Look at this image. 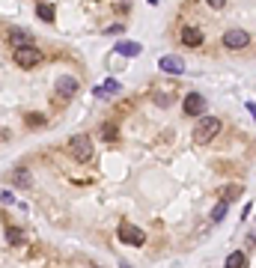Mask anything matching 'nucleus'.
I'll use <instances>...</instances> for the list:
<instances>
[{
  "label": "nucleus",
  "instance_id": "nucleus-20",
  "mask_svg": "<svg viewBox=\"0 0 256 268\" xmlns=\"http://www.w3.org/2000/svg\"><path fill=\"white\" fill-rule=\"evenodd\" d=\"M247 110H250V113H253V116H256V105H247Z\"/></svg>",
  "mask_w": 256,
  "mask_h": 268
},
{
  "label": "nucleus",
  "instance_id": "nucleus-13",
  "mask_svg": "<svg viewBox=\"0 0 256 268\" xmlns=\"http://www.w3.org/2000/svg\"><path fill=\"white\" fill-rule=\"evenodd\" d=\"M244 265H247V256H244V253H239V250L226 256V268H244Z\"/></svg>",
  "mask_w": 256,
  "mask_h": 268
},
{
  "label": "nucleus",
  "instance_id": "nucleus-3",
  "mask_svg": "<svg viewBox=\"0 0 256 268\" xmlns=\"http://www.w3.org/2000/svg\"><path fill=\"white\" fill-rule=\"evenodd\" d=\"M68 152H72V158H78V161H89L92 158V143H89L86 134H75L68 140Z\"/></svg>",
  "mask_w": 256,
  "mask_h": 268
},
{
  "label": "nucleus",
  "instance_id": "nucleus-8",
  "mask_svg": "<svg viewBox=\"0 0 256 268\" xmlns=\"http://www.w3.org/2000/svg\"><path fill=\"white\" fill-rule=\"evenodd\" d=\"M182 42H185L188 48H197V45H203V33H200L197 27H185V30H182Z\"/></svg>",
  "mask_w": 256,
  "mask_h": 268
},
{
  "label": "nucleus",
  "instance_id": "nucleus-5",
  "mask_svg": "<svg viewBox=\"0 0 256 268\" xmlns=\"http://www.w3.org/2000/svg\"><path fill=\"white\" fill-rule=\"evenodd\" d=\"M223 45L239 51L244 45H250V33H244V30H226V33H223Z\"/></svg>",
  "mask_w": 256,
  "mask_h": 268
},
{
  "label": "nucleus",
  "instance_id": "nucleus-15",
  "mask_svg": "<svg viewBox=\"0 0 256 268\" xmlns=\"http://www.w3.org/2000/svg\"><path fill=\"white\" fill-rule=\"evenodd\" d=\"M226 209H229V200H221V203L215 206V212H212V221H221L223 214H226Z\"/></svg>",
  "mask_w": 256,
  "mask_h": 268
},
{
  "label": "nucleus",
  "instance_id": "nucleus-10",
  "mask_svg": "<svg viewBox=\"0 0 256 268\" xmlns=\"http://www.w3.org/2000/svg\"><path fill=\"white\" fill-rule=\"evenodd\" d=\"M12 182H15L18 188H27V185H30V170H27V167H15V170H12Z\"/></svg>",
  "mask_w": 256,
  "mask_h": 268
},
{
  "label": "nucleus",
  "instance_id": "nucleus-6",
  "mask_svg": "<svg viewBox=\"0 0 256 268\" xmlns=\"http://www.w3.org/2000/svg\"><path fill=\"white\" fill-rule=\"evenodd\" d=\"M182 110H185L188 116H200V113H203V95H200V92H188L185 102H182Z\"/></svg>",
  "mask_w": 256,
  "mask_h": 268
},
{
  "label": "nucleus",
  "instance_id": "nucleus-17",
  "mask_svg": "<svg viewBox=\"0 0 256 268\" xmlns=\"http://www.w3.org/2000/svg\"><path fill=\"white\" fill-rule=\"evenodd\" d=\"M9 39H15L18 45H24V42H27V33H24V30H18V27H12V30H9Z\"/></svg>",
  "mask_w": 256,
  "mask_h": 268
},
{
  "label": "nucleus",
  "instance_id": "nucleus-19",
  "mask_svg": "<svg viewBox=\"0 0 256 268\" xmlns=\"http://www.w3.org/2000/svg\"><path fill=\"white\" fill-rule=\"evenodd\" d=\"M205 3H208L212 9H223V6H226V0H205Z\"/></svg>",
  "mask_w": 256,
  "mask_h": 268
},
{
  "label": "nucleus",
  "instance_id": "nucleus-1",
  "mask_svg": "<svg viewBox=\"0 0 256 268\" xmlns=\"http://www.w3.org/2000/svg\"><path fill=\"white\" fill-rule=\"evenodd\" d=\"M218 134H221V119H215V116H203L197 123V128H194L197 143H208V140H215Z\"/></svg>",
  "mask_w": 256,
  "mask_h": 268
},
{
  "label": "nucleus",
  "instance_id": "nucleus-16",
  "mask_svg": "<svg viewBox=\"0 0 256 268\" xmlns=\"http://www.w3.org/2000/svg\"><path fill=\"white\" fill-rule=\"evenodd\" d=\"M102 137H104V140H117V137H120V134H117V125H104Z\"/></svg>",
  "mask_w": 256,
  "mask_h": 268
},
{
  "label": "nucleus",
  "instance_id": "nucleus-2",
  "mask_svg": "<svg viewBox=\"0 0 256 268\" xmlns=\"http://www.w3.org/2000/svg\"><path fill=\"white\" fill-rule=\"evenodd\" d=\"M12 60H15L21 69H33L36 63H42V54L36 51L33 45H18L12 51Z\"/></svg>",
  "mask_w": 256,
  "mask_h": 268
},
{
  "label": "nucleus",
  "instance_id": "nucleus-9",
  "mask_svg": "<svg viewBox=\"0 0 256 268\" xmlns=\"http://www.w3.org/2000/svg\"><path fill=\"white\" fill-rule=\"evenodd\" d=\"M57 89H60L63 95H75V92H78V81L66 75V78H60V81H57Z\"/></svg>",
  "mask_w": 256,
  "mask_h": 268
},
{
  "label": "nucleus",
  "instance_id": "nucleus-4",
  "mask_svg": "<svg viewBox=\"0 0 256 268\" xmlns=\"http://www.w3.org/2000/svg\"><path fill=\"white\" fill-rule=\"evenodd\" d=\"M120 241L140 248V245L146 241V232H143V230H137V227H131V224H122V227H120Z\"/></svg>",
  "mask_w": 256,
  "mask_h": 268
},
{
  "label": "nucleus",
  "instance_id": "nucleus-7",
  "mask_svg": "<svg viewBox=\"0 0 256 268\" xmlns=\"http://www.w3.org/2000/svg\"><path fill=\"white\" fill-rule=\"evenodd\" d=\"M161 71H167V75H182L185 71V63L179 60V57H173V54H167V57H161Z\"/></svg>",
  "mask_w": 256,
  "mask_h": 268
},
{
  "label": "nucleus",
  "instance_id": "nucleus-21",
  "mask_svg": "<svg viewBox=\"0 0 256 268\" xmlns=\"http://www.w3.org/2000/svg\"><path fill=\"white\" fill-rule=\"evenodd\" d=\"M149 3H152V6H158V0H149Z\"/></svg>",
  "mask_w": 256,
  "mask_h": 268
},
{
  "label": "nucleus",
  "instance_id": "nucleus-11",
  "mask_svg": "<svg viewBox=\"0 0 256 268\" xmlns=\"http://www.w3.org/2000/svg\"><path fill=\"white\" fill-rule=\"evenodd\" d=\"M117 54H122V57H137V54H140V45H137V42H120V45H117Z\"/></svg>",
  "mask_w": 256,
  "mask_h": 268
},
{
  "label": "nucleus",
  "instance_id": "nucleus-12",
  "mask_svg": "<svg viewBox=\"0 0 256 268\" xmlns=\"http://www.w3.org/2000/svg\"><path fill=\"white\" fill-rule=\"evenodd\" d=\"M113 92H120V81H113V78H107L102 87L96 89V95H113Z\"/></svg>",
  "mask_w": 256,
  "mask_h": 268
},
{
  "label": "nucleus",
  "instance_id": "nucleus-14",
  "mask_svg": "<svg viewBox=\"0 0 256 268\" xmlns=\"http://www.w3.org/2000/svg\"><path fill=\"white\" fill-rule=\"evenodd\" d=\"M36 15L42 18V21H54V6L51 3H42V6L36 9Z\"/></svg>",
  "mask_w": 256,
  "mask_h": 268
},
{
  "label": "nucleus",
  "instance_id": "nucleus-18",
  "mask_svg": "<svg viewBox=\"0 0 256 268\" xmlns=\"http://www.w3.org/2000/svg\"><path fill=\"white\" fill-rule=\"evenodd\" d=\"M6 238H9L12 245H21V238H24V235H21L18 230H12V227H9V232H6Z\"/></svg>",
  "mask_w": 256,
  "mask_h": 268
}]
</instances>
